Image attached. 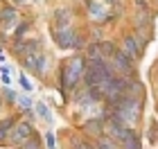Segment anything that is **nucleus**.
<instances>
[{
  "mask_svg": "<svg viewBox=\"0 0 158 149\" xmlns=\"http://www.w3.org/2000/svg\"><path fill=\"white\" fill-rule=\"evenodd\" d=\"M84 72H86L84 59L81 56H73V59L61 68V84H63V88H75L79 84V79H84Z\"/></svg>",
  "mask_w": 158,
  "mask_h": 149,
  "instance_id": "1",
  "label": "nucleus"
},
{
  "mask_svg": "<svg viewBox=\"0 0 158 149\" xmlns=\"http://www.w3.org/2000/svg\"><path fill=\"white\" fill-rule=\"evenodd\" d=\"M32 138H34V129H32L27 122L16 124V126L11 129V143H14V145H20V147H23L27 140H32Z\"/></svg>",
  "mask_w": 158,
  "mask_h": 149,
  "instance_id": "2",
  "label": "nucleus"
},
{
  "mask_svg": "<svg viewBox=\"0 0 158 149\" xmlns=\"http://www.w3.org/2000/svg\"><path fill=\"white\" fill-rule=\"evenodd\" d=\"M106 131H109V133H111V136L115 138V140H120V143H122L124 138H129V136L133 133L131 129H129V124L120 122L118 118H111V122H109V126H106Z\"/></svg>",
  "mask_w": 158,
  "mask_h": 149,
  "instance_id": "3",
  "label": "nucleus"
},
{
  "mask_svg": "<svg viewBox=\"0 0 158 149\" xmlns=\"http://www.w3.org/2000/svg\"><path fill=\"white\" fill-rule=\"evenodd\" d=\"M39 48H41V41H20V43L14 45L16 54H20L23 59H25V56H30V54H34Z\"/></svg>",
  "mask_w": 158,
  "mask_h": 149,
  "instance_id": "4",
  "label": "nucleus"
},
{
  "mask_svg": "<svg viewBox=\"0 0 158 149\" xmlns=\"http://www.w3.org/2000/svg\"><path fill=\"white\" fill-rule=\"evenodd\" d=\"M25 66L30 68V70H34V72H43V68H45V56L43 54H39V52H34V54H30V56H25Z\"/></svg>",
  "mask_w": 158,
  "mask_h": 149,
  "instance_id": "5",
  "label": "nucleus"
},
{
  "mask_svg": "<svg viewBox=\"0 0 158 149\" xmlns=\"http://www.w3.org/2000/svg\"><path fill=\"white\" fill-rule=\"evenodd\" d=\"M124 52L131 56V59H138L140 56V45H138V41H135V36H124Z\"/></svg>",
  "mask_w": 158,
  "mask_h": 149,
  "instance_id": "6",
  "label": "nucleus"
},
{
  "mask_svg": "<svg viewBox=\"0 0 158 149\" xmlns=\"http://www.w3.org/2000/svg\"><path fill=\"white\" fill-rule=\"evenodd\" d=\"M113 61H115V66L122 70V72H129L131 61H129V54H127V52H120V50H115V52H113Z\"/></svg>",
  "mask_w": 158,
  "mask_h": 149,
  "instance_id": "7",
  "label": "nucleus"
},
{
  "mask_svg": "<svg viewBox=\"0 0 158 149\" xmlns=\"http://www.w3.org/2000/svg\"><path fill=\"white\" fill-rule=\"evenodd\" d=\"M70 39H75V34L70 30H59L56 32V43L61 48H75V41H70Z\"/></svg>",
  "mask_w": 158,
  "mask_h": 149,
  "instance_id": "8",
  "label": "nucleus"
},
{
  "mask_svg": "<svg viewBox=\"0 0 158 149\" xmlns=\"http://www.w3.org/2000/svg\"><path fill=\"white\" fill-rule=\"evenodd\" d=\"M84 133H88V136H102V122H99V120L86 122L84 124Z\"/></svg>",
  "mask_w": 158,
  "mask_h": 149,
  "instance_id": "9",
  "label": "nucleus"
},
{
  "mask_svg": "<svg viewBox=\"0 0 158 149\" xmlns=\"http://www.w3.org/2000/svg\"><path fill=\"white\" fill-rule=\"evenodd\" d=\"M11 126H16V120L14 118H5L2 122H0V143L7 138V133L11 131Z\"/></svg>",
  "mask_w": 158,
  "mask_h": 149,
  "instance_id": "10",
  "label": "nucleus"
},
{
  "mask_svg": "<svg viewBox=\"0 0 158 149\" xmlns=\"http://www.w3.org/2000/svg\"><path fill=\"white\" fill-rule=\"evenodd\" d=\"M0 18H2L7 25H11V23H16V18H18V11L14 9V7H5V9H2V14H0Z\"/></svg>",
  "mask_w": 158,
  "mask_h": 149,
  "instance_id": "11",
  "label": "nucleus"
},
{
  "mask_svg": "<svg viewBox=\"0 0 158 149\" xmlns=\"http://www.w3.org/2000/svg\"><path fill=\"white\" fill-rule=\"evenodd\" d=\"M122 149H140V138L135 133H131L129 138L122 140Z\"/></svg>",
  "mask_w": 158,
  "mask_h": 149,
  "instance_id": "12",
  "label": "nucleus"
},
{
  "mask_svg": "<svg viewBox=\"0 0 158 149\" xmlns=\"http://www.w3.org/2000/svg\"><path fill=\"white\" fill-rule=\"evenodd\" d=\"M88 11L93 14V16H97V18H104V9H102V5L99 2H95V0H88Z\"/></svg>",
  "mask_w": 158,
  "mask_h": 149,
  "instance_id": "13",
  "label": "nucleus"
},
{
  "mask_svg": "<svg viewBox=\"0 0 158 149\" xmlns=\"http://www.w3.org/2000/svg\"><path fill=\"white\" fill-rule=\"evenodd\" d=\"M34 109H36V113L39 115L45 120V122H52V115H50V111H48V106L43 104V102H36V106H34Z\"/></svg>",
  "mask_w": 158,
  "mask_h": 149,
  "instance_id": "14",
  "label": "nucleus"
},
{
  "mask_svg": "<svg viewBox=\"0 0 158 149\" xmlns=\"http://www.w3.org/2000/svg\"><path fill=\"white\" fill-rule=\"evenodd\" d=\"M20 149H41V145H39V140H36V138H32V140H27V143L20 147Z\"/></svg>",
  "mask_w": 158,
  "mask_h": 149,
  "instance_id": "15",
  "label": "nucleus"
},
{
  "mask_svg": "<svg viewBox=\"0 0 158 149\" xmlns=\"http://www.w3.org/2000/svg\"><path fill=\"white\" fill-rule=\"evenodd\" d=\"M97 149H115V145H113L111 140L102 138V140H99V143H97Z\"/></svg>",
  "mask_w": 158,
  "mask_h": 149,
  "instance_id": "16",
  "label": "nucleus"
},
{
  "mask_svg": "<svg viewBox=\"0 0 158 149\" xmlns=\"http://www.w3.org/2000/svg\"><path fill=\"white\" fill-rule=\"evenodd\" d=\"M45 145H48V149H56V140H54V133H48V136H45Z\"/></svg>",
  "mask_w": 158,
  "mask_h": 149,
  "instance_id": "17",
  "label": "nucleus"
},
{
  "mask_svg": "<svg viewBox=\"0 0 158 149\" xmlns=\"http://www.w3.org/2000/svg\"><path fill=\"white\" fill-rule=\"evenodd\" d=\"M18 81H20V86H23V88L27 90V93H30V90H32V84H30V79H27L25 75H20V77H18Z\"/></svg>",
  "mask_w": 158,
  "mask_h": 149,
  "instance_id": "18",
  "label": "nucleus"
},
{
  "mask_svg": "<svg viewBox=\"0 0 158 149\" xmlns=\"http://www.w3.org/2000/svg\"><path fill=\"white\" fill-rule=\"evenodd\" d=\"M18 104L23 106V109H27V111L32 109V102H30V99H27V97H18Z\"/></svg>",
  "mask_w": 158,
  "mask_h": 149,
  "instance_id": "19",
  "label": "nucleus"
},
{
  "mask_svg": "<svg viewBox=\"0 0 158 149\" xmlns=\"http://www.w3.org/2000/svg\"><path fill=\"white\" fill-rule=\"evenodd\" d=\"M2 93H5V97L9 99V102H16V95H14V90H9V88H5Z\"/></svg>",
  "mask_w": 158,
  "mask_h": 149,
  "instance_id": "20",
  "label": "nucleus"
},
{
  "mask_svg": "<svg viewBox=\"0 0 158 149\" xmlns=\"http://www.w3.org/2000/svg\"><path fill=\"white\" fill-rule=\"evenodd\" d=\"M27 27H30V25H27V23H23V25H20L18 30H16V36H18V39H20V36L25 34V30H27Z\"/></svg>",
  "mask_w": 158,
  "mask_h": 149,
  "instance_id": "21",
  "label": "nucleus"
},
{
  "mask_svg": "<svg viewBox=\"0 0 158 149\" xmlns=\"http://www.w3.org/2000/svg\"><path fill=\"white\" fill-rule=\"evenodd\" d=\"M75 149H93V147H90V145H86V143H77Z\"/></svg>",
  "mask_w": 158,
  "mask_h": 149,
  "instance_id": "22",
  "label": "nucleus"
},
{
  "mask_svg": "<svg viewBox=\"0 0 158 149\" xmlns=\"http://www.w3.org/2000/svg\"><path fill=\"white\" fill-rule=\"evenodd\" d=\"M0 61H5V54H2V52H0Z\"/></svg>",
  "mask_w": 158,
  "mask_h": 149,
  "instance_id": "23",
  "label": "nucleus"
},
{
  "mask_svg": "<svg viewBox=\"0 0 158 149\" xmlns=\"http://www.w3.org/2000/svg\"><path fill=\"white\" fill-rule=\"evenodd\" d=\"M0 104H2V99H0Z\"/></svg>",
  "mask_w": 158,
  "mask_h": 149,
  "instance_id": "24",
  "label": "nucleus"
},
{
  "mask_svg": "<svg viewBox=\"0 0 158 149\" xmlns=\"http://www.w3.org/2000/svg\"><path fill=\"white\" fill-rule=\"evenodd\" d=\"M109 2H113V0H109Z\"/></svg>",
  "mask_w": 158,
  "mask_h": 149,
  "instance_id": "25",
  "label": "nucleus"
}]
</instances>
